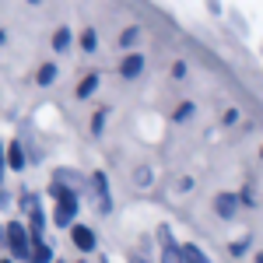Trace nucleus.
I'll use <instances>...</instances> for the list:
<instances>
[{"label": "nucleus", "mask_w": 263, "mask_h": 263, "mask_svg": "<svg viewBox=\"0 0 263 263\" xmlns=\"http://www.w3.org/2000/svg\"><path fill=\"white\" fill-rule=\"evenodd\" d=\"M7 162L14 165V168H21V162H25V155H21V144H18V141L11 144V151H7Z\"/></svg>", "instance_id": "1a4fd4ad"}, {"label": "nucleus", "mask_w": 263, "mask_h": 263, "mask_svg": "<svg viewBox=\"0 0 263 263\" xmlns=\"http://www.w3.org/2000/svg\"><path fill=\"white\" fill-rule=\"evenodd\" d=\"M214 207H218L221 218H232V214H235V197H232V193H221V197L214 200Z\"/></svg>", "instance_id": "423d86ee"}, {"label": "nucleus", "mask_w": 263, "mask_h": 263, "mask_svg": "<svg viewBox=\"0 0 263 263\" xmlns=\"http://www.w3.org/2000/svg\"><path fill=\"white\" fill-rule=\"evenodd\" d=\"M53 78H57V67H53V63H46V67L39 70V81H42V84H49Z\"/></svg>", "instance_id": "ddd939ff"}, {"label": "nucleus", "mask_w": 263, "mask_h": 263, "mask_svg": "<svg viewBox=\"0 0 263 263\" xmlns=\"http://www.w3.org/2000/svg\"><path fill=\"white\" fill-rule=\"evenodd\" d=\"M134 39H137V32L130 28V32H123V39H120V42H123V46H130V42H134Z\"/></svg>", "instance_id": "2eb2a0df"}, {"label": "nucleus", "mask_w": 263, "mask_h": 263, "mask_svg": "<svg viewBox=\"0 0 263 263\" xmlns=\"http://www.w3.org/2000/svg\"><path fill=\"white\" fill-rule=\"evenodd\" d=\"M95 84H99V78H95V74H91V78H84V84L78 88V95H81V99H88V95L95 91Z\"/></svg>", "instance_id": "9d476101"}, {"label": "nucleus", "mask_w": 263, "mask_h": 263, "mask_svg": "<svg viewBox=\"0 0 263 263\" xmlns=\"http://www.w3.org/2000/svg\"><path fill=\"white\" fill-rule=\"evenodd\" d=\"M141 67H144L141 57H130V60H123L120 70H123V78H137V74H141Z\"/></svg>", "instance_id": "0eeeda50"}, {"label": "nucleus", "mask_w": 263, "mask_h": 263, "mask_svg": "<svg viewBox=\"0 0 263 263\" xmlns=\"http://www.w3.org/2000/svg\"><path fill=\"white\" fill-rule=\"evenodd\" d=\"M7 246L14 249V256H28V235H25V228L18 221L7 224Z\"/></svg>", "instance_id": "f03ea898"}, {"label": "nucleus", "mask_w": 263, "mask_h": 263, "mask_svg": "<svg viewBox=\"0 0 263 263\" xmlns=\"http://www.w3.org/2000/svg\"><path fill=\"white\" fill-rule=\"evenodd\" d=\"M67 42H70V32H67V28H60V32L53 35V46H57V49H67Z\"/></svg>", "instance_id": "f8f14e48"}, {"label": "nucleus", "mask_w": 263, "mask_h": 263, "mask_svg": "<svg viewBox=\"0 0 263 263\" xmlns=\"http://www.w3.org/2000/svg\"><path fill=\"white\" fill-rule=\"evenodd\" d=\"M260 263H263V256H260Z\"/></svg>", "instance_id": "6ab92c4d"}, {"label": "nucleus", "mask_w": 263, "mask_h": 263, "mask_svg": "<svg viewBox=\"0 0 263 263\" xmlns=\"http://www.w3.org/2000/svg\"><path fill=\"white\" fill-rule=\"evenodd\" d=\"M28 214H32V239H35V246H42V211L32 197H28Z\"/></svg>", "instance_id": "7ed1b4c3"}, {"label": "nucleus", "mask_w": 263, "mask_h": 263, "mask_svg": "<svg viewBox=\"0 0 263 263\" xmlns=\"http://www.w3.org/2000/svg\"><path fill=\"white\" fill-rule=\"evenodd\" d=\"M179 253H182V260H186V263H207V256H203L197 246H186V249H179Z\"/></svg>", "instance_id": "6e6552de"}, {"label": "nucleus", "mask_w": 263, "mask_h": 263, "mask_svg": "<svg viewBox=\"0 0 263 263\" xmlns=\"http://www.w3.org/2000/svg\"><path fill=\"white\" fill-rule=\"evenodd\" d=\"M81 46H84V49H95V32H84V35H81Z\"/></svg>", "instance_id": "4468645a"}, {"label": "nucleus", "mask_w": 263, "mask_h": 263, "mask_svg": "<svg viewBox=\"0 0 263 263\" xmlns=\"http://www.w3.org/2000/svg\"><path fill=\"white\" fill-rule=\"evenodd\" d=\"M53 193H57V214L53 218H57L60 228H67V224L74 221V214H78V193L74 190H63L60 182L53 186Z\"/></svg>", "instance_id": "f257e3e1"}, {"label": "nucleus", "mask_w": 263, "mask_h": 263, "mask_svg": "<svg viewBox=\"0 0 263 263\" xmlns=\"http://www.w3.org/2000/svg\"><path fill=\"white\" fill-rule=\"evenodd\" d=\"M74 242H78V249H95V235H91V228H81V224H74Z\"/></svg>", "instance_id": "20e7f679"}, {"label": "nucleus", "mask_w": 263, "mask_h": 263, "mask_svg": "<svg viewBox=\"0 0 263 263\" xmlns=\"http://www.w3.org/2000/svg\"><path fill=\"white\" fill-rule=\"evenodd\" d=\"M134 263H144V260H141V256H134Z\"/></svg>", "instance_id": "f3484780"}, {"label": "nucleus", "mask_w": 263, "mask_h": 263, "mask_svg": "<svg viewBox=\"0 0 263 263\" xmlns=\"http://www.w3.org/2000/svg\"><path fill=\"white\" fill-rule=\"evenodd\" d=\"M162 246H165V253H162V263H182V253L172 246V239H168V232H162Z\"/></svg>", "instance_id": "39448f33"}, {"label": "nucleus", "mask_w": 263, "mask_h": 263, "mask_svg": "<svg viewBox=\"0 0 263 263\" xmlns=\"http://www.w3.org/2000/svg\"><path fill=\"white\" fill-rule=\"evenodd\" d=\"M0 179H4V147H0Z\"/></svg>", "instance_id": "dca6fc26"}, {"label": "nucleus", "mask_w": 263, "mask_h": 263, "mask_svg": "<svg viewBox=\"0 0 263 263\" xmlns=\"http://www.w3.org/2000/svg\"><path fill=\"white\" fill-rule=\"evenodd\" d=\"M0 263H7V260H0Z\"/></svg>", "instance_id": "a211bd4d"}, {"label": "nucleus", "mask_w": 263, "mask_h": 263, "mask_svg": "<svg viewBox=\"0 0 263 263\" xmlns=\"http://www.w3.org/2000/svg\"><path fill=\"white\" fill-rule=\"evenodd\" d=\"M49 246H35V253H32V263H49Z\"/></svg>", "instance_id": "9b49d317"}]
</instances>
